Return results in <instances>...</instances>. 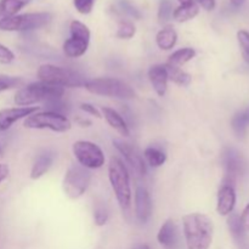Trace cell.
I'll return each instance as SVG.
<instances>
[{
  "mask_svg": "<svg viewBox=\"0 0 249 249\" xmlns=\"http://www.w3.org/2000/svg\"><path fill=\"white\" fill-rule=\"evenodd\" d=\"M182 228L187 249H209L213 242L214 225L209 216L191 213L182 216Z\"/></svg>",
  "mask_w": 249,
  "mask_h": 249,
  "instance_id": "6da1fadb",
  "label": "cell"
},
{
  "mask_svg": "<svg viewBox=\"0 0 249 249\" xmlns=\"http://www.w3.org/2000/svg\"><path fill=\"white\" fill-rule=\"evenodd\" d=\"M63 94H65V88L62 87L51 85L44 82L31 83L21 88L16 92L14 101L17 106L29 107L31 105L38 104V102H48L51 100L62 99Z\"/></svg>",
  "mask_w": 249,
  "mask_h": 249,
  "instance_id": "7a4b0ae2",
  "label": "cell"
},
{
  "mask_svg": "<svg viewBox=\"0 0 249 249\" xmlns=\"http://www.w3.org/2000/svg\"><path fill=\"white\" fill-rule=\"evenodd\" d=\"M108 178L122 211H128L131 206L130 175L125 164L119 158L112 157L109 160Z\"/></svg>",
  "mask_w": 249,
  "mask_h": 249,
  "instance_id": "3957f363",
  "label": "cell"
},
{
  "mask_svg": "<svg viewBox=\"0 0 249 249\" xmlns=\"http://www.w3.org/2000/svg\"><path fill=\"white\" fill-rule=\"evenodd\" d=\"M36 75L40 82L62 88H80L84 87L88 82L82 73L55 65H41L38 68Z\"/></svg>",
  "mask_w": 249,
  "mask_h": 249,
  "instance_id": "277c9868",
  "label": "cell"
},
{
  "mask_svg": "<svg viewBox=\"0 0 249 249\" xmlns=\"http://www.w3.org/2000/svg\"><path fill=\"white\" fill-rule=\"evenodd\" d=\"M84 88L91 94L100 95V96L123 100H131L135 97V90L128 83L116 78H96V79L88 80Z\"/></svg>",
  "mask_w": 249,
  "mask_h": 249,
  "instance_id": "5b68a950",
  "label": "cell"
},
{
  "mask_svg": "<svg viewBox=\"0 0 249 249\" xmlns=\"http://www.w3.org/2000/svg\"><path fill=\"white\" fill-rule=\"evenodd\" d=\"M53 19L49 12H32V14L15 15L0 19V31L27 32L48 26Z\"/></svg>",
  "mask_w": 249,
  "mask_h": 249,
  "instance_id": "8992f818",
  "label": "cell"
},
{
  "mask_svg": "<svg viewBox=\"0 0 249 249\" xmlns=\"http://www.w3.org/2000/svg\"><path fill=\"white\" fill-rule=\"evenodd\" d=\"M23 125L28 129H49L56 133H66L71 129L72 123L67 116L55 112H36L27 117Z\"/></svg>",
  "mask_w": 249,
  "mask_h": 249,
  "instance_id": "52a82bcc",
  "label": "cell"
},
{
  "mask_svg": "<svg viewBox=\"0 0 249 249\" xmlns=\"http://www.w3.org/2000/svg\"><path fill=\"white\" fill-rule=\"evenodd\" d=\"M91 181V174L80 164H73L63 178V191L71 199H78L85 194Z\"/></svg>",
  "mask_w": 249,
  "mask_h": 249,
  "instance_id": "ba28073f",
  "label": "cell"
},
{
  "mask_svg": "<svg viewBox=\"0 0 249 249\" xmlns=\"http://www.w3.org/2000/svg\"><path fill=\"white\" fill-rule=\"evenodd\" d=\"M71 38L63 43V53L67 57L77 58L84 55L89 48L90 29L80 21H72L70 26Z\"/></svg>",
  "mask_w": 249,
  "mask_h": 249,
  "instance_id": "9c48e42d",
  "label": "cell"
},
{
  "mask_svg": "<svg viewBox=\"0 0 249 249\" xmlns=\"http://www.w3.org/2000/svg\"><path fill=\"white\" fill-rule=\"evenodd\" d=\"M72 150L79 164L87 169H99L105 164V153L96 143L91 141H75Z\"/></svg>",
  "mask_w": 249,
  "mask_h": 249,
  "instance_id": "30bf717a",
  "label": "cell"
},
{
  "mask_svg": "<svg viewBox=\"0 0 249 249\" xmlns=\"http://www.w3.org/2000/svg\"><path fill=\"white\" fill-rule=\"evenodd\" d=\"M223 163L226 172V182L232 184L246 172V160L242 153L233 147H226L223 152Z\"/></svg>",
  "mask_w": 249,
  "mask_h": 249,
  "instance_id": "8fae6325",
  "label": "cell"
},
{
  "mask_svg": "<svg viewBox=\"0 0 249 249\" xmlns=\"http://www.w3.org/2000/svg\"><path fill=\"white\" fill-rule=\"evenodd\" d=\"M113 145L122 155L124 156L126 162L130 164V167L135 170L138 174L145 175L146 174V164L143 162L142 156L139 153V151L130 145L129 142H124L122 140H114Z\"/></svg>",
  "mask_w": 249,
  "mask_h": 249,
  "instance_id": "7c38bea8",
  "label": "cell"
},
{
  "mask_svg": "<svg viewBox=\"0 0 249 249\" xmlns=\"http://www.w3.org/2000/svg\"><path fill=\"white\" fill-rule=\"evenodd\" d=\"M38 106L12 107V108L0 109V131L7 130L17 121L22 118H27L31 114L38 112Z\"/></svg>",
  "mask_w": 249,
  "mask_h": 249,
  "instance_id": "4fadbf2b",
  "label": "cell"
},
{
  "mask_svg": "<svg viewBox=\"0 0 249 249\" xmlns=\"http://www.w3.org/2000/svg\"><path fill=\"white\" fill-rule=\"evenodd\" d=\"M236 204L235 187L231 182H225L218 192V204L216 211L220 215H229L232 213Z\"/></svg>",
  "mask_w": 249,
  "mask_h": 249,
  "instance_id": "5bb4252c",
  "label": "cell"
},
{
  "mask_svg": "<svg viewBox=\"0 0 249 249\" xmlns=\"http://www.w3.org/2000/svg\"><path fill=\"white\" fill-rule=\"evenodd\" d=\"M152 203L151 197L145 187L139 186L135 191V215L141 224H146L151 216Z\"/></svg>",
  "mask_w": 249,
  "mask_h": 249,
  "instance_id": "9a60e30c",
  "label": "cell"
},
{
  "mask_svg": "<svg viewBox=\"0 0 249 249\" xmlns=\"http://www.w3.org/2000/svg\"><path fill=\"white\" fill-rule=\"evenodd\" d=\"M157 241L165 249H175L179 243V232L173 219H168L157 233Z\"/></svg>",
  "mask_w": 249,
  "mask_h": 249,
  "instance_id": "2e32d148",
  "label": "cell"
},
{
  "mask_svg": "<svg viewBox=\"0 0 249 249\" xmlns=\"http://www.w3.org/2000/svg\"><path fill=\"white\" fill-rule=\"evenodd\" d=\"M148 79L158 96H164L168 89V71L165 65H153L148 70Z\"/></svg>",
  "mask_w": 249,
  "mask_h": 249,
  "instance_id": "e0dca14e",
  "label": "cell"
},
{
  "mask_svg": "<svg viewBox=\"0 0 249 249\" xmlns=\"http://www.w3.org/2000/svg\"><path fill=\"white\" fill-rule=\"evenodd\" d=\"M228 226L233 241L240 249H247V230L243 226L241 218L237 214H231L228 219Z\"/></svg>",
  "mask_w": 249,
  "mask_h": 249,
  "instance_id": "ac0fdd59",
  "label": "cell"
},
{
  "mask_svg": "<svg viewBox=\"0 0 249 249\" xmlns=\"http://www.w3.org/2000/svg\"><path fill=\"white\" fill-rule=\"evenodd\" d=\"M101 111H102V114H104L105 119H106V122L111 125V128H113L117 133H119L123 136L130 135V130H129L128 123H126L125 119H124L118 112L114 111V109L111 108V107H102Z\"/></svg>",
  "mask_w": 249,
  "mask_h": 249,
  "instance_id": "d6986e66",
  "label": "cell"
},
{
  "mask_svg": "<svg viewBox=\"0 0 249 249\" xmlns=\"http://www.w3.org/2000/svg\"><path fill=\"white\" fill-rule=\"evenodd\" d=\"M53 160H55V153L53 152H51V151H44V152H41L36 157V160H34L33 167H32L31 170V179H40L50 169V167L53 163Z\"/></svg>",
  "mask_w": 249,
  "mask_h": 249,
  "instance_id": "ffe728a7",
  "label": "cell"
},
{
  "mask_svg": "<svg viewBox=\"0 0 249 249\" xmlns=\"http://www.w3.org/2000/svg\"><path fill=\"white\" fill-rule=\"evenodd\" d=\"M178 41L177 31L172 26L163 27L156 36V43L160 50H170L175 46Z\"/></svg>",
  "mask_w": 249,
  "mask_h": 249,
  "instance_id": "44dd1931",
  "label": "cell"
},
{
  "mask_svg": "<svg viewBox=\"0 0 249 249\" xmlns=\"http://www.w3.org/2000/svg\"><path fill=\"white\" fill-rule=\"evenodd\" d=\"M195 56H196V51H195L192 48L179 49V50L174 51V53L169 56L167 66L180 68L181 66H184L185 63L191 61Z\"/></svg>",
  "mask_w": 249,
  "mask_h": 249,
  "instance_id": "7402d4cb",
  "label": "cell"
},
{
  "mask_svg": "<svg viewBox=\"0 0 249 249\" xmlns=\"http://www.w3.org/2000/svg\"><path fill=\"white\" fill-rule=\"evenodd\" d=\"M199 6L197 2H192V4H182L179 5L177 9L173 11V18L178 22H186L190 19L195 18L198 15Z\"/></svg>",
  "mask_w": 249,
  "mask_h": 249,
  "instance_id": "603a6c76",
  "label": "cell"
},
{
  "mask_svg": "<svg viewBox=\"0 0 249 249\" xmlns=\"http://www.w3.org/2000/svg\"><path fill=\"white\" fill-rule=\"evenodd\" d=\"M31 0H0V15L2 17H11L21 11Z\"/></svg>",
  "mask_w": 249,
  "mask_h": 249,
  "instance_id": "cb8c5ba5",
  "label": "cell"
},
{
  "mask_svg": "<svg viewBox=\"0 0 249 249\" xmlns=\"http://www.w3.org/2000/svg\"><path fill=\"white\" fill-rule=\"evenodd\" d=\"M233 131L238 138H245L247 134V129L249 126V114L247 112H238L233 116L231 122Z\"/></svg>",
  "mask_w": 249,
  "mask_h": 249,
  "instance_id": "d4e9b609",
  "label": "cell"
},
{
  "mask_svg": "<svg viewBox=\"0 0 249 249\" xmlns=\"http://www.w3.org/2000/svg\"><path fill=\"white\" fill-rule=\"evenodd\" d=\"M143 157L146 158L148 164L153 168H158L163 165L167 160V155L162 150L157 147H147L143 151Z\"/></svg>",
  "mask_w": 249,
  "mask_h": 249,
  "instance_id": "484cf974",
  "label": "cell"
},
{
  "mask_svg": "<svg viewBox=\"0 0 249 249\" xmlns=\"http://www.w3.org/2000/svg\"><path fill=\"white\" fill-rule=\"evenodd\" d=\"M168 71V78H169L172 82H174L175 84L181 85V87H187V85L191 84V75L189 73L184 72L181 68L178 67H170V66L165 65Z\"/></svg>",
  "mask_w": 249,
  "mask_h": 249,
  "instance_id": "4316f807",
  "label": "cell"
},
{
  "mask_svg": "<svg viewBox=\"0 0 249 249\" xmlns=\"http://www.w3.org/2000/svg\"><path fill=\"white\" fill-rule=\"evenodd\" d=\"M173 2L172 0H160V9H158V21L160 23L165 24L173 18Z\"/></svg>",
  "mask_w": 249,
  "mask_h": 249,
  "instance_id": "83f0119b",
  "label": "cell"
},
{
  "mask_svg": "<svg viewBox=\"0 0 249 249\" xmlns=\"http://www.w3.org/2000/svg\"><path fill=\"white\" fill-rule=\"evenodd\" d=\"M136 33V28L133 22L130 21H121L118 23V29H117V36L119 39H131Z\"/></svg>",
  "mask_w": 249,
  "mask_h": 249,
  "instance_id": "f1b7e54d",
  "label": "cell"
},
{
  "mask_svg": "<svg viewBox=\"0 0 249 249\" xmlns=\"http://www.w3.org/2000/svg\"><path fill=\"white\" fill-rule=\"evenodd\" d=\"M23 80L18 77H12V75L1 74L0 73V92L6 91V90L15 89V88L22 85Z\"/></svg>",
  "mask_w": 249,
  "mask_h": 249,
  "instance_id": "f546056e",
  "label": "cell"
},
{
  "mask_svg": "<svg viewBox=\"0 0 249 249\" xmlns=\"http://www.w3.org/2000/svg\"><path fill=\"white\" fill-rule=\"evenodd\" d=\"M237 40L240 44L242 57L246 62L249 63V32L241 29L237 33Z\"/></svg>",
  "mask_w": 249,
  "mask_h": 249,
  "instance_id": "4dcf8cb0",
  "label": "cell"
},
{
  "mask_svg": "<svg viewBox=\"0 0 249 249\" xmlns=\"http://www.w3.org/2000/svg\"><path fill=\"white\" fill-rule=\"evenodd\" d=\"M94 221L97 226H104L108 221V211L105 204H96L94 209Z\"/></svg>",
  "mask_w": 249,
  "mask_h": 249,
  "instance_id": "1f68e13d",
  "label": "cell"
},
{
  "mask_svg": "<svg viewBox=\"0 0 249 249\" xmlns=\"http://www.w3.org/2000/svg\"><path fill=\"white\" fill-rule=\"evenodd\" d=\"M45 108L46 111L55 112V113H60V114H65L66 112H68V106L65 104V102H62V99L51 100V101L45 102Z\"/></svg>",
  "mask_w": 249,
  "mask_h": 249,
  "instance_id": "d6a6232c",
  "label": "cell"
},
{
  "mask_svg": "<svg viewBox=\"0 0 249 249\" xmlns=\"http://www.w3.org/2000/svg\"><path fill=\"white\" fill-rule=\"evenodd\" d=\"M95 0H73L74 7L79 14L88 15L92 11Z\"/></svg>",
  "mask_w": 249,
  "mask_h": 249,
  "instance_id": "836d02e7",
  "label": "cell"
},
{
  "mask_svg": "<svg viewBox=\"0 0 249 249\" xmlns=\"http://www.w3.org/2000/svg\"><path fill=\"white\" fill-rule=\"evenodd\" d=\"M15 60V53L7 46L0 44V63L9 65Z\"/></svg>",
  "mask_w": 249,
  "mask_h": 249,
  "instance_id": "e575fe53",
  "label": "cell"
},
{
  "mask_svg": "<svg viewBox=\"0 0 249 249\" xmlns=\"http://www.w3.org/2000/svg\"><path fill=\"white\" fill-rule=\"evenodd\" d=\"M119 6H121V9L123 10L125 14L130 15V16L136 17V18H140L141 17L140 12H139L138 10H136L135 7L130 4V2L126 1V0H121V1H119Z\"/></svg>",
  "mask_w": 249,
  "mask_h": 249,
  "instance_id": "d590c367",
  "label": "cell"
},
{
  "mask_svg": "<svg viewBox=\"0 0 249 249\" xmlns=\"http://www.w3.org/2000/svg\"><path fill=\"white\" fill-rule=\"evenodd\" d=\"M80 109H82V111H84L85 113H89V114H91V116L96 117V118H101L102 117L101 114H100L99 109H97L96 107L91 104H82L80 105Z\"/></svg>",
  "mask_w": 249,
  "mask_h": 249,
  "instance_id": "8d00e7d4",
  "label": "cell"
},
{
  "mask_svg": "<svg viewBox=\"0 0 249 249\" xmlns=\"http://www.w3.org/2000/svg\"><path fill=\"white\" fill-rule=\"evenodd\" d=\"M197 4L201 5L206 11H212L215 7V0H196Z\"/></svg>",
  "mask_w": 249,
  "mask_h": 249,
  "instance_id": "74e56055",
  "label": "cell"
},
{
  "mask_svg": "<svg viewBox=\"0 0 249 249\" xmlns=\"http://www.w3.org/2000/svg\"><path fill=\"white\" fill-rule=\"evenodd\" d=\"M240 218H241V221H242V224H243V226H245L246 230H249V203H248V206L245 208V211H243L242 215H241Z\"/></svg>",
  "mask_w": 249,
  "mask_h": 249,
  "instance_id": "f35d334b",
  "label": "cell"
},
{
  "mask_svg": "<svg viewBox=\"0 0 249 249\" xmlns=\"http://www.w3.org/2000/svg\"><path fill=\"white\" fill-rule=\"evenodd\" d=\"M10 169L7 167V164H4V163H0V184L9 177Z\"/></svg>",
  "mask_w": 249,
  "mask_h": 249,
  "instance_id": "ab89813d",
  "label": "cell"
},
{
  "mask_svg": "<svg viewBox=\"0 0 249 249\" xmlns=\"http://www.w3.org/2000/svg\"><path fill=\"white\" fill-rule=\"evenodd\" d=\"M77 122H78V123H79L80 126H90V125H91V122L88 121V119L77 118Z\"/></svg>",
  "mask_w": 249,
  "mask_h": 249,
  "instance_id": "60d3db41",
  "label": "cell"
},
{
  "mask_svg": "<svg viewBox=\"0 0 249 249\" xmlns=\"http://www.w3.org/2000/svg\"><path fill=\"white\" fill-rule=\"evenodd\" d=\"M230 1H231V4L233 5V6L238 7V6H242L243 2H245L246 0H230Z\"/></svg>",
  "mask_w": 249,
  "mask_h": 249,
  "instance_id": "b9f144b4",
  "label": "cell"
},
{
  "mask_svg": "<svg viewBox=\"0 0 249 249\" xmlns=\"http://www.w3.org/2000/svg\"><path fill=\"white\" fill-rule=\"evenodd\" d=\"M180 2V5L182 4H192V2H197L196 0H178Z\"/></svg>",
  "mask_w": 249,
  "mask_h": 249,
  "instance_id": "7bdbcfd3",
  "label": "cell"
},
{
  "mask_svg": "<svg viewBox=\"0 0 249 249\" xmlns=\"http://www.w3.org/2000/svg\"><path fill=\"white\" fill-rule=\"evenodd\" d=\"M138 249H150V247H148L147 245H142V246H140Z\"/></svg>",
  "mask_w": 249,
  "mask_h": 249,
  "instance_id": "ee69618b",
  "label": "cell"
},
{
  "mask_svg": "<svg viewBox=\"0 0 249 249\" xmlns=\"http://www.w3.org/2000/svg\"><path fill=\"white\" fill-rule=\"evenodd\" d=\"M0 152H1V146H0Z\"/></svg>",
  "mask_w": 249,
  "mask_h": 249,
  "instance_id": "f6af8a7d",
  "label": "cell"
}]
</instances>
